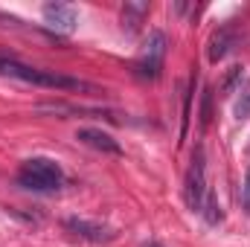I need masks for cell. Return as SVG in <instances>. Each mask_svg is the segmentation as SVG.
<instances>
[{
  "label": "cell",
  "instance_id": "cell-6",
  "mask_svg": "<svg viewBox=\"0 0 250 247\" xmlns=\"http://www.w3.org/2000/svg\"><path fill=\"white\" fill-rule=\"evenodd\" d=\"M44 21H47L50 29H56L62 35H70L79 26V12L70 3H47L44 6Z\"/></svg>",
  "mask_w": 250,
  "mask_h": 247
},
{
  "label": "cell",
  "instance_id": "cell-1",
  "mask_svg": "<svg viewBox=\"0 0 250 247\" xmlns=\"http://www.w3.org/2000/svg\"><path fill=\"white\" fill-rule=\"evenodd\" d=\"M0 76L18 79V82L35 84V87H47V90H96L93 84H87V82H82V79L64 76V73H56V70L29 67V64L15 62V59H0Z\"/></svg>",
  "mask_w": 250,
  "mask_h": 247
},
{
  "label": "cell",
  "instance_id": "cell-10",
  "mask_svg": "<svg viewBox=\"0 0 250 247\" xmlns=\"http://www.w3.org/2000/svg\"><path fill=\"white\" fill-rule=\"evenodd\" d=\"M204 218H207V224H218L221 218H224V212H221V204L215 201V195H209L207 192V201H204Z\"/></svg>",
  "mask_w": 250,
  "mask_h": 247
},
{
  "label": "cell",
  "instance_id": "cell-8",
  "mask_svg": "<svg viewBox=\"0 0 250 247\" xmlns=\"http://www.w3.org/2000/svg\"><path fill=\"white\" fill-rule=\"evenodd\" d=\"M233 41H236V38H233V29H230V26H221V29H218V32H215V35L209 38V50H207L209 62H212V64L221 62V59H224V56L230 53Z\"/></svg>",
  "mask_w": 250,
  "mask_h": 247
},
{
  "label": "cell",
  "instance_id": "cell-15",
  "mask_svg": "<svg viewBox=\"0 0 250 247\" xmlns=\"http://www.w3.org/2000/svg\"><path fill=\"white\" fill-rule=\"evenodd\" d=\"M143 247H163V245H157V242H146Z\"/></svg>",
  "mask_w": 250,
  "mask_h": 247
},
{
  "label": "cell",
  "instance_id": "cell-4",
  "mask_svg": "<svg viewBox=\"0 0 250 247\" xmlns=\"http://www.w3.org/2000/svg\"><path fill=\"white\" fill-rule=\"evenodd\" d=\"M184 201H187V206L192 212H201L204 201H207V160H204L201 145L195 148L192 163L187 169V178H184Z\"/></svg>",
  "mask_w": 250,
  "mask_h": 247
},
{
  "label": "cell",
  "instance_id": "cell-12",
  "mask_svg": "<svg viewBox=\"0 0 250 247\" xmlns=\"http://www.w3.org/2000/svg\"><path fill=\"white\" fill-rule=\"evenodd\" d=\"M242 206L250 212V166L245 172V181H242Z\"/></svg>",
  "mask_w": 250,
  "mask_h": 247
},
{
  "label": "cell",
  "instance_id": "cell-9",
  "mask_svg": "<svg viewBox=\"0 0 250 247\" xmlns=\"http://www.w3.org/2000/svg\"><path fill=\"white\" fill-rule=\"evenodd\" d=\"M148 12H151V6L148 3H137V0H128L123 6V26L128 32H137L140 29V23L148 18Z\"/></svg>",
  "mask_w": 250,
  "mask_h": 247
},
{
  "label": "cell",
  "instance_id": "cell-5",
  "mask_svg": "<svg viewBox=\"0 0 250 247\" xmlns=\"http://www.w3.org/2000/svg\"><path fill=\"white\" fill-rule=\"evenodd\" d=\"M64 230L73 233L76 239H84V242H93V245H105V242H114L117 233L105 224H96V221H87V218H67L64 221Z\"/></svg>",
  "mask_w": 250,
  "mask_h": 247
},
{
  "label": "cell",
  "instance_id": "cell-3",
  "mask_svg": "<svg viewBox=\"0 0 250 247\" xmlns=\"http://www.w3.org/2000/svg\"><path fill=\"white\" fill-rule=\"evenodd\" d=\"M166 47H169L166 32H163V29H151L148 38L143 41V47H140L137 56H134V64H131L134 76L143 79V82H154V79L160 76V70H163Z\"/></svg>",
  "mask_w": 250,
  "mask_h": 247
},
{
  "label": "cell",
  "instance_id": "cell-7",
  "mask_svg": "<svg viewBox=\"0 0 250 247\" xmlns=\"http://www.w3.org/2000/svg\"><path fill=\"white\" fill-rule=\"evenodd\" d=\"M76 140L84 143V145L93 148V151H102V154H114V157L123 154V145H120L108 131H102V128H79V131H76Z\"/></svg>",
  "mask_w": 250,
  "mask_h": 247
},
{
  "label": "cell",
  "instance_id": "cell-11",
  "mask_svg": "<svg viewBox=\"0 0 250 247\" xmlns=\"http://www.w3.org/2000/svg\"><path fill=\"white\" fill-rule=\"evenodd\" d=\"M242 79H245V67H239V64L230 67L227 76H224V82H221V90H224V93H233V90L242 84Z\"/></svg>",
  "mask_w": 250,
  "mask_h": 247
},
{
  "label": "cell",
  "instance_id": "cell-13",
  "mask_svg": "<svg viewBox=\"0 0 250 247\" xmlns=\"http://www.w3.org/2000/svg\"><path fill=\"white\" fill-rule=\"evenodd\" d=\"M236 117H239V120L250 117V90H248V93H242V102L236 105Z\"/></svg>",
  "mask_w": 250,
  "mask_h": 247
},
{
  "label": "cell",
  "instance_id": "cell-2",
  "mask_svg": "<svg viewBox=\"0 0 250 247\" xmlns=\"http://www.w3.org/2000/svg\"><path fill=\"white\" fill-rule=\"evenodd\" d=\"M18 184L29 192H56L64 184V172L50 157H29L18 169Z\"/></svg>",
  "mask_w": 250,
  "mask_h": 247
},
{
  "label": "cell",
  "instance_id": "cell-14",
  "mask_svg": "<svg viewBox=\"0 0 250 247\" xmlns=\"http://www.w3.org/2000/svg\"><path fill=\"white\" fill-rule=\"evenodd\" d=\"M209 114H212V108H209V93H204V105H201V125L209 123Z\"/></svg>",
  "mask_w": 250,
  "mask_h": 247
}]
</instances>
